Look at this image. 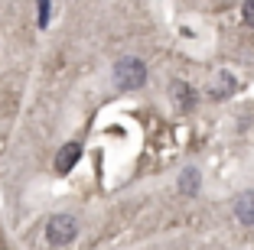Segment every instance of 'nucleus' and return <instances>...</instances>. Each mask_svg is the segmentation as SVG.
<instances>
[{
  "mask_svg": "<svg viewBox=\"0 0 254 250\" xmlns=\"http://www.w3.org/2000/svg\"><path fill=\"white\" fill-rule=\"evenodd\" d=\"M241 13H245V23H251V26H254V0H248L245 7H241Z\"/></svg>",
  "mask_w": 254,
  "mask_h": 250,
  "instance_id": "obj_8",
  "label": "nucleus"
},
{
  "mask_svg": "<svg viewBox=\"0 0 254 250\" xmlns=\"http://www.w3.org/2000/svg\"><path fill=\"white\" fill-rule=\"evenodd\" d=\"M114 81H118V88H124V91L143 88V81H147V65L137 62V59H121L118 68H114Z\"/></svg>",
  "mask_w": 254,
  "mask_h": 250,
  "instance_id": "obj_1",
  "label": "nucleus"
},
{
  "mask_svg": "<svg viewBox=\"0 0 254 250\" xmlns=\"http://www.w3.org/2000/svg\"><path fill=\"white\" fill-rule=\"evenodd\" d=\"M195 179H199V176H195V169H186V172H183V192H195V185H199Z\"/></svg>",
  "mask_w": 254,
  "mask_h": 250,
  "instance_id": "obj_6",
  "label": "nucleus"
},
{
  "mask_svg": "<svg viewBox=\"0 0 254 250\" xmlns=\"http://www.w3.org/2000/svg\"><path fill=\"white\" fill-rule=\"evenodd\" d=\"M49 13H53V7L49 3H39V26H49Z\"/></svg>",
  "mask_w": 254,
  "mask_h": 250,
  "instance_id": "obj_7",
  "label": "nucleus"
},
{
  "mask_svg": "<svg viewBox=\"0 0 254 250\" xmlns=\"http://www.w3.org/2000/svg\"><path fill=\"white\" fill-rule=\"evenodd\" d=\"M173 98L180 101V107H192V101H195V95H192V88H186L183 81H176L173 85Z\"/></svg>",
  "mask_w": 254,
  "mask_h": 250,
  "instance_id": "obj_5",
  "label": "nucleus"
},
{
  "mask_svg": "<svg viewBox=\"0 0 254 250\" xmlns=\"http://www.w3.org/2000/svg\"><path fill=\"white\" fill-rule=\"evenodd\" d=\"M46 231H49L46 237H49L53 247H65V244H72L75 234H78V221H75L72 214H56V218H49Z\"/></svg>",
  "mask_w": 254,
  "mask_h": 250,
  "instance_id": "obj_2",
  "label": "nucleus"
},
{
  "mask_svg": "<svg viewBox=\"0 0 254 250\" xmlns=\"http://www.w3.org/2000/svg\"><path fill=\"white\" fill-rule=\"evenodd\" d=\"M78 156H82V147H78V143H65V147L59 150L56 169H59V172H68V169L75 166V162H78Z\"/></svg>",
  "mask_w": 254,
  "mask_h": 250,
  "instance_id": "obj_4",
  "label": "nucleus"
},
{
  "mask_svg": "<svg viewBox=\"0 0 254 250\" xmlns=\"http://www.w3.org/2000/svg\"><path fill=\"white\" fill-rule=\"evenodd\" d=\"M235 214H238L241 224H254V189L245 192V195H238V201H235Z\"/></svg>",
  "mask_w": 254,
  "mask_h": 250,
  "instance_id": "obj_3",
  "label": "nucleus"
}]
</instances>
